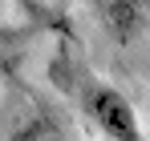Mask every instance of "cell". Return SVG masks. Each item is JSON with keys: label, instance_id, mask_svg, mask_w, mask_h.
<instances>
[{"label": "cell", "instance_id": "3957f363", "mask_svg": "<svg viewBox=\"0 0 150 141\" xmlns=\"http://www.w3.org/2000/svg\"><path fill=\"white\" fill-rule=\"evenodd\" d=\"M0 4H4V0H0Z\"/></svg>", "mask_w": 150, "mask_h": 141}, {"label": "cell", "instance_id": "6da1fadb", "mask_svg": "<svg viewBox=\"0 0 150 141\" xmlns=\"http://www.w3.org/2000/svg\"><path fill=\"white\" fill-rule=\"evenodd\" d=\"M77 105H81L85 121L98 129L101 137H110V141H138L142 137V121L134 113V105H130L114 85L85 77V81L77 85Z\"/></svg>", "mask_w": 150, "mask_h": 141}, {"label": "cell", "instance_id": "7a4b0ae2", "mask_svg": "<svg viewBox=\"0 0 150 141\" xmlns=\"http://www.w3.org/2000/svg\"><path fill=\"white\" fill-rule=\"evenodd\" d=\"M89 12L110 40L130 45L142 36V28L150 20V0H89Z\"/></svg>", "mask_w": 150, "mask_h": 141}]
</instances>
